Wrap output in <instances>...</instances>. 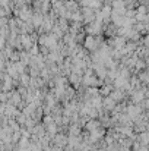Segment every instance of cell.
<instances>
[{"mask_svg":"<svg viewBox=\"0 0 149 151\" xmlns=\"http://www.w3.org/2000/svg\"><path fill=\"white\" fill-rule=\"evenodd\" d=\"M7 94H9V103H7V104H12V106H15V107H19V106H21V103L24 101L22 96L18 93V90L9 91Z\"/></svg>","mask_w":149,"mask_h":151,"instance_id":"1","label":"cell"},{"mask_svg":"<svg viewBox=\"0 0 149 151\" xmlns=\"http://www.w3.org/2000/svg\"><path fill=\"white\" fill-rule=\"evenodd\" d=\"M101 128H102V125H101L99 119H91V120L86 123V126H85L83 129L88 131V132H95V131H98Z\"/></svg>","mask_w":149,"mask_h":151,"instance_id":"2","label":"cell"},{"mask_svg":"<svg viewBox=\"0 0 149 151\" xmlns=\"http://www.w3.org/2000/svg\"><path fill=\"white\" fill-rule=\"evenodd\" d=\"M117 107V103L113 100L111 97H104V101H102V109L108 113H111L114 109Z\"/></svg>","mask_w":149,"mask_h":151,"instance_id":"3","label":"cell"},{"mask_svg":"<svg viewBox=\"0 0 149 151\" xmlns=\"http://www.w3.org/2000/svg\"><path fill=\"white\" fill-rule=\"evenodd\" d=\"M64 7H66L67 10L73 12V13L82 9V7H81V4H79L76 0H69V1H64Z\"/></svg>","mask_w":149,"mask_h":151,"instance_id":"4","label":"cell"},{"mask_svg":"<svg viewBox=\"0 0 149 151\" xmlns=\"http://www.w3.org/2000/svg\"><path fill=\"white\" fill-rule=\"evenodd\" d=\"M115 90V87H114V84L113 85H102V87H99V94H101V97H110V94L113 93Z\"/></svg>","mask_w":149,"mask_h":151,"instance_id":"5","label":"cell"},{"mask_svg":"<svg viewBox=\"0 0 149 151\" xmlns=\"http://www.w3.org/2000/svg\"><path fill=\"white\" fill-rule=\"evenodd\" d=\"M56 25H58L64 34H67L69 29H70V22H69L67 19H64V18H58V21L56 22Z\"/></svg>","mask_w":149,"mask_h":151,"instance_id":"6","label":"cell"},{"mask_svg":"<svg viewBox=\"0 0 149 151\" xmlns=\"http://www.w3.org/2000/svg\"><path fill=\"white\" fill-rule=\"evenodd\" d=\"M31 81H32V78H31V75L29 73H22L21 76H19V82H21V85L22 87H29L31 85Z\"/></svg>","mask_w":149,"mask_h":151,"instance_id":"7","label":"cell"},{"mask_svg":"<svg viewBox=\"0 0 149 151\" xmlns=\"http://www.w3.org/2000/svg\"><path fill=\"white\" fill-rule=\"evenodd\" d=\"M139 79L142 81V84H145V85H149V69H145V70H142V72H139Z\"/></svg>","mask_w":149,"mask_h":151,"instance_id":"8","label":"cell"},{"mask_svg":"<svg viewBox=\"0 0 149 151\" xmlns=\"http://www.w3.org/2000/svg\"><path fill=\"white\" fill-rule=\"evenodd\" d=\"M72 22H83V15H82V9L75 12L72 15Z\"/></svg>","mask_w":149,"mask_h":151,"instance_id":"9","label":"cell"},{"mask_svg":"<svg viewBox=\"0 0 149 151\" xmlns=\"http://www.w3.org/2000/svg\"><path fill=\"white\" fill-rule=\"evenodd\" d=\"M35 126H37V122H35L32 117H28V120H26V123H25V128H26V129H29V131L32 132Z\"/></svg>","mask_w":149,"mask_h":151,"instance_id":"10","label":"cell"},{"mask_svg":"<svg viewBox=\"0 0 149 151\" xmlns=\"http://www.w3.org/2000/svg\"><path fill=\"white\" fill-rule=\"evenodd\" d=\"M28 53L31 54V57H37V56H40V54H41V51H40V46H38V44H34V47L28 51Z\"/></svg>","mask_w":149,"mask_h":151,"instance_id":"11","label":"cell"},{"mask_svg":"<svg viewBox=\"0 0 149 151\" xmlns=\"http://www.w3.org/2000/svg\"><path fill=\"white\" fill-rule=\"evenodd\" d=\"M41 123L47 128V126H50V125H53V123H54V119H53V116H51V114H50V116H44Z\"/></svg>","mask_w":149,"mask_h":151,"instance_id":"12","label":"cell"},{"mask_svg":"<svg viewBox=\"0 0 149 151\" xmlns=\"http://www.w3.org/2000/svg\"><path fill=\"white\" fill-rule=\"evenodd\" d=\"M10 62H13V63H18V62H21V51L15 50L13 51V54H12V57L9 59Z\"/></svg>","mask_w":149,"mask_h":151,"instance_id":"13","label":"cell"},{"mask_svg":"<svg viewBox=\"0 0 149 151\" xmlns=\"http://www.w3.org/2000/svg\"><path fill=\"white\" fill-rule=\"evenodd\" d=\"M136 13H138V15H148V6H146V4H140V6L136 9Z\"/></svg>","mask_w":149,"mask_h":151,"instance_id":"14","label":"cell"},{"mask_svg":"<svg viewBox=\"0 0 149 151\" xmlns=\"http://www.w3.org/2000/svg\"><path fill=\"white\" fill-rule=\"evenodd\" d=\"M40 51H41V54H43L44 57H48L50 53H51L50 47H47V46H40Z\"/></svg>","mask_w":149,"mask_h":151,"instance_id":"15","label":"cell"},{"mask_svg":"<svg viewBox=\"0 0 149 151\" xmlns=\"http://www.w3.org/2000/svg\"><path fill=\"white\" fill-rule=\"evenodd\" d=\"M145 113H146V116H148V119H149V110H146Z\"/></svg>","mask_w":149,"mask_h":151,"instance_id":"16","label":"cell"},{"mask_svg":"<svg viewBox=\"0 0 149 151\" xmlns=\"http://www.w3.org/2000/svg\"><path fill=\"white\" fill-rule=\"evenodd\" d=\"M63 1H69V0H63Z\"/></svg>","mask_w":149,"mask_h":151,"instance_id":"17","label":"cell"}]
</instances>
